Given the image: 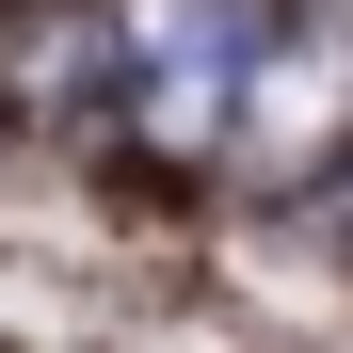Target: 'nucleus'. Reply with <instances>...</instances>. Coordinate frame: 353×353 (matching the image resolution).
I'll return each mask as SVG.
<instances>
[{
    "label": "nucleus",
    "mask_w": 353,
    "mask_h": 353,
    "mask_svg": "<svg viewBox=\"0 0 353 353\" xmlns=\"http://www.w3.org/2000/svg\"><path fill=\"white\" fill-rule=\"evenodd\" d=\"M257 97H273V112H257V129H273V161L337 145V129H353V48H337V32H321V48H289V65H273Z\"/></svg>",
    "instance_id": "nucleus-1"
}]
</instances>
